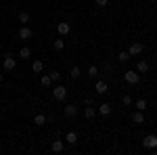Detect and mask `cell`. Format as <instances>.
Returning <instances> with one entry per match:
<instances>
[{
	"label": "cell",
	"instance_id": "obj_1",
	"mask_svg": "<svg viewBox=\"0 0 157 155\" xmlns=\"http://www.w3.org/2000/svg\"><path fill=\"white\" fill-rule=\"evenodd\" d=\"M124 78H126V82H128V84H138V80H140V73L134 72V69H130V72L124 73Z\"/></svg>",
	"mask_w": 157,
	"mask_h": 155
},
{
	"label": "cell",
	"instance_id": "obj_2",
	"mask_svg": "<svg viewBox=\"0 0 157 155\" xmlns=\"http://www.w3.org/2000/svg\"><path fill=\"white\" fill-rule=\"evenodd\" d=\"M52 95H55V99H57V101H65V96H67V88L59 84V86H55Z\"/></svg>",
	"mask_w": 157,
	"mask_h": 155
},
{
	"label": "cell",
	"instance_id": "obj_3",
	"mask_svg": "<svg viewBox=\"0 0 157 155\" xmlns=\"http://www.w3.org/2000/svg\"><path fill=\"white\" fill-rule=\"evenodd\" d=\"M143 145H145L147 149H157V136H155V134H149V136H145Z\"/></svg>",
	"mask_w": 157,
	"mask_h": 155
},
{
	"label": "cell",
	"instance_id": "obj_4",
	"mask_svg": "<svg viewBox=\"0 0 157 155\" xmlns=\"http://www.w3.org/2000/svg\"><path fill=\"white\" fill-rule=\"evenodd\" d=\"M15 65H17V61H15V57H11V55H6V57H4V69H6V72H13V69H15Z\"/></svg>",
	"mask_w": 157,
	"mask_h": 155
},
{
	"label": "cell",
	"instance_id": "obj_5",
	"mask_svg": "<svg viewBox=\"0 0 157 155\" xmlns=\"http://www.w3.org/2000/svg\"><path fill=\"white\" fill-rule=\"evenodd\" d=\"M17 36H19V40H29V38L34 36V32H32V29H29V27H21V29H19V34H17Z\"/></svg>",
	"mask_w": 157,
	"mask_h": 155
},
{
	"label": "cell",
	"instance_id": "obj_6",
	"mask_svg": "<svg viewBox=\"0 0 157 155\" xmlns=\"http://www.w3.org/2000/svg\"><path fill=\"white\" fill-rule=\"evenodd\" d=\"M140 52H143V44H140V42H134L132 46H130V50H128V55H130V57H134V55H140Z\"/></svg>",
	"mask_w": 157,
	"mask_h": 155
},
{
	"label": "cell",
	"instance_id": "obj_7",
	"mask_svg": "<svg viewBox=\"0 0 157 155\" xmlns=\"http://www.w3.org/2000/svg\"><path fill=\"white\" fill-rule=\"evenodd\" d=\"M50 149H52V153H61V151L65 149V143H63V141H52V143H50Z\"/></svg>",
	"mask_w": 157,
	"mask_h": 155
},
{
	"label": "cell",
	"instance_id": "obj_8",
	"mask_svg": "<svg viewBox=\"0 0 157 155\" xmlns=\"http://www.w3.org/2000/svg\"><path fill=\"white\" fill-rule=\"evenodd\" d=\"M94 90H97L98 95H105V92H107V82H103V80H98V82L94 84Z\"/></svg>",
	"mask_w": 157,
	"mask_h": 155
},
{
	"label": "cell",
	"instance_id": "obj_9",
	"mask_svg": "<svg viewBox=\"0 0 157 155\" xmlns=\"http://www.w3.org/2000/svg\"><path fill=\"white\" fill-rule=\"evenodd\" d=\"M69 29H71L69 23H59V25H57V32H59L61 36H67V34H69Z\"/></svg>",
	"mask_w": 157,
	"mask_h": 155
},
{
	"label": "cell",
	"instance_id": "obj_10",
	"mask_svg": "<svg viewBox=\"0 0 157 155\" xmlns=\"http://www.w3.org/2000/svg\"><path fill=\"white\" fill-rule=\"evenodd\" d=\"M132 122H134V124H143V122H145V118H143V111H138V109H136V111L132 113Z\"/></svg>",
	"mask_w": 157,
	"mask_h": 155
},
{
	"label": "cell",
	"instance_id": "obj_11",
	"mask_svg": "<svg viewBox=\"0 0 157 155\" xmlns=\"http://www.w3.org/2000/svg\"><path fill=\"white\" fill-rule=\"evenodd\" d=\"M75 113H78V107H75V105H67V107H65V115H67V118H75Z\"/></svg>",
	"mask_w": 157,
	"mask_h": 155
},
{
	"label": "cell",
	"instance_id": "obj_12",
	"mask_svg": "<svg viewBox=\"0 0 157 155\" xmlns=\"http://www.w3.org/2000/svg\"><path fill=\"white\" fill-rule=\"evenodd\" d=\"M98 113H101V115H109V113H111V105H109V103H103V105L98 107Z\"/></svg>",
	"mask_w": 157,
	"mask_h": 155
},
{
	"label": "cell",
	"instance_id": "obj_13",
	"mask_svg": "<svg viewBox=\"0 0 157 155\" xmlns=\"http://www.w3.org/2000/svg\"><path fill=\"white\" fill-rule=\"evenodd\" d=\"M69 76H71L73 80H78V78L82 76V72H80V67H78V65H73L71 69H69Z\"/></svg>",
	"mask_w": 157,
	"mask_h": 155
},
{
	"label": "cell",
	"instance_id": "obj_14",
	"mask_svg": "<svg viewBox=\"0 0 157 155\" xmlns=\"http://www.w3.org/2000/svg\"><path fill=\"white\" fill-rule=\"evenodd\" d=\"M34 124H36V126H44V124H46V115L38 113L36 118H34Z\"/></svg>",
	"mask_w": 157,
	"mask_h": 155
},
{
	"label": "cell",
	"instance_id": "obj_15",
	"mask_svg": "<svg viewBox=\"0 0 157 155\" xmlns=\"http://www.w3.org/2000/svg\"><path fill=\"white\" fill-rule=\"evenodd\" d=\"M29 55H32V50L27 46H23L21 50H19V59H29Z\"/></svg>",
	"mask_w": 157,
	"mask_h": 155
},
{
	"label": "cell",
	"instance_id": "obj_16",
	"mask_svg": "<svg viewBox=\"0 0 157 155\" xmlns=\"http://www.w3.org/2000/svg\"><path fill=\"white\" fill-rule=\"evenodd\" d=\"M136 72H138V73L149 72V63H147V61H140V63H138V67H136Z\"/></svg>",
	"mask_w": 157,
	"mask_h": 155
},
{
	"label": "cell",
	"instance_id": "obj_17",
	"mask_svg": "<svg viewBox=\"0 0 157 155\" xmlns=\"http://www.w3.org/2000/svg\"><path fill=\"white\" fill-rule=\"evenodd\" d=\"M134 105H136V109H138V111H145V109H147V101H145V99H138Z\"/></svg>",
	"mask_w": 157,
	"mask_h": 155
},
{
	"label": "cell",
	"instance_id": "obj_18",
	"mask_svg": "<svg viewBox=\"0 0 157 155\" xmlns=\"http://www.w3.org/2000/svg\"><path fill=\"white\" fill-rule=\"evenodd\" d=\"M67 143H69V145L78 143V134H75V132H67Z\"/></svg>",
	"mask_w": 157,
	"mask_h": 155
},
{
	"label": "cell",
	"instance_id": "obj_19",
	"mask_svg": "<svg viewBox=\"0 0 157 155\" xmlns=\"http://www.w3.org/2000/svg\"><path fill=\"white\" fill-rule=\"evenodd\" d=\"M52 46L57 48V50H63V48H65V40H61V38H57V40L52 42Z\"/></svg>",
	"mask_w": 157,
	"mask_h": 155
},
{
	"label": "cell",
	"instance_id": "obj_20",
	"mask_svg": "<svg viewBox=\"0 0 157 155\" xmlns=\"http://www.w3.org/2000/svg\"><path fill=\"white\" fill-rule=\"evenodd\" d=\"M94 113H97V111H94L92 107H86V109H84V115H86V119H92V118H94Z\"/></svg>",
	"mask_w": 157,
	"mask_h": 155
},
{
	"label": "cell",
	"instance_id": "obj_21",
	"mask_svg": "<svg viewBox=\"0 0 157 155\" xmlns=\"http://www.w3.org/2000/svg\"><path fill=\"white\" fill-rule=\"evenodd\" d=\"M27 21H29V15H27L25 11H21L19 13V23H27Z\"/></svg>",
	"mask_w": 157,
	"mask_h": 155
},
{
	"label": "cell",
	"instance_id": "obj_22",
	"mask_svg": "<svg viewBox=\"0 0 157 155\" xmlns=\"http://www.w3.org/2000/svg\"><path fill=\"white\" fill-rule=\"evenodd\" d=\"M42 67H44V65H42V61H34V65H32V69H34L36 73L42 72Z\"/></svg>",
	"mask_w": 157,
	"mask_h": 155
},
{
	"label": "cell",
	"instance_id": "obj_23",
	"mask_svg": "<svg viewBox=\"0 0 157 155\" xmlns=\"http://www.w3.org/2000/svg\"><path fill=\"white\" fill-rule=\"evenodd\" d=\"M88 76H90V78H97V76H98V67L90 65V67H88Z\"/></svg>",
	"mask_w": 157,
	"mask_h": 155
},
{
	"label": "cell",
	"instance_id": "obj_24",
	"mask_svg": "<svg viewBox=\"0 0 157 155\" xmlns=\"http://www.w3.org/2000/svg\"><path fill=\"white\" fill-rule=\"evenodd\" d=\"M121 103H124V105H132V96L124 95V96H121Z\"/></svg>",
	"mask_w": 157,
	"mask_h": 155
},
{
	"label": "cell",
	"instance_id": "obj_25",
	"mask_svg": "<svg viewBox=\"0 0 157 155\" xmlns=\"http://www.w3.org/2000/svg\"><path fill=\"white\" fill-rule=\"evenodd\" d=\"M50 82H52L50 76H42V86H50Z\"/></svg>",
	"mask_w": 157,
	"mask_h": 155
},
{
	"label": "cell",
	"instance_id": "obj_26",
	"mask_svg": "<svg viewBox=\"0 0 157 155\" xmlns=\"http://www.w3.org/2000/svg\"><path fill=\"white\" fill-rule=\"evenodd\" d=\"M59 78H61V73H59V72H50V80H52V82H57Z\"/></svg>",
	"mask_w": 157,
	"mask_h": 155
},
{
	"label": "cell",
	"instance_id": "obj_27",
	"mask_svg": "<svg viewBox=\"0 0 157 155\" xmlns=\"http://www.w3.org/2000/svg\"><path fill=\"white\" fill-rule=\"evenodd\" d=\"M128 59H130V55H128V52H120V61H121V63H126Z\"/></svg>",
	"mask_w": 157,
	"mask_h": 155
},
{
	"label": "cell",
	"instance_id": "obj_28",
	"mask_svg": "<svg viewBox=\"0 0 157 155\" xmlns=\"http://www.w3.org/2000/svg\"><path fill=\"white\" fill-rule=\"evenodd\" d=\"M97 4L103 9V6H107V4H109V0H97Z\"/></svg>",
	"mask_w": 157,
	"mask_h": 155
},
{
	"label": "cell",
	"instance_id": "obj_29",
	"mask_svg": "<svg viewBox=\"0 0 157 155\" xmlns=\"http://www.w3.org/2000/svg\"><path fill=\"white\" fill-rule=\"evenodd\" d=\"M2 80H4V76H2V73H0V82H2Z\"/></svg>",
	"mask_w": 157,
	"mask_h": 155
},
{
	"label": "cell",
	"instance_id": "obj_30",
	"mask_svg": "<svg viewBox=\"0 0 157 155\" xmlns=\"http://www.w3.org/2000/svg\"><path fill=\"white\" fill-rule=\"evenodd\" d=\"M155 59H157V52H155Z\"/></svg>",
	"mask_w": 157,
	"mask_h": 155
},
{
	"label": "cell",
	"instance_id": "obj_31",
	"mask_svg": "<svg viewBox=\"0 0 157 155\" xmlns=\"http://www.w3.org/2000/svg\"><path fill=\"white\" fill-rule=\"evenodd\" d=\"M78 2H80V0H78Z\"/></svg>",
	"mask_w": 157,
	"mask_h": 155
},
{
	"label": "cell",
	"instance_id": "obj_32",
	"mask_svg": "<svg viewBox=\"0 0 157 155\" xmlns=\"http://www.w3.org/2000/svg\"><path fill=\"white\" fill-rule=\"evenodd\" d=\"M155 2H157V0H155Z\"/></svg>",
	"mask_w": 157,
	"mask_h": 155
}]
</instances>
